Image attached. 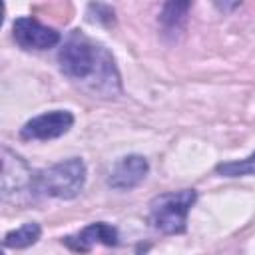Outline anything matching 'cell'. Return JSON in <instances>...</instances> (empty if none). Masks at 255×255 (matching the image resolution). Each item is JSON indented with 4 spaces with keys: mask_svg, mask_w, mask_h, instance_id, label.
<instances>
[{
    "mask_svg": "<svg viewBox=\"0 0 255 255\" xmlns=\"http://www.w3.org/2000/svg\"><path fill=\"white\" fill-rule=\"evenodd\" d=\"M60 70L72 80H86V78H100V82H116L112 80L114 64L112 58L100 48L94 46L88 38L74 34L66 40L58 54Z\"/></svg>",
    "mask_w": 255,
    "mask_h": 255,
    "instance_id": "1",
    "label": "cell"
},
{
    "mask_svg": "<svg viewBox=\"0 0 255 255\" xmlns=\"http://www.w3.org/2000/svg\"><path fill=\"white\" fill-rule=\"evenodd\" d=\"M84 183H86V165L78 157L56 163L34 177V187L38 191L58 199L76 197L82 191Z\"/></svg>",
    "mask_w": 255,
    "mask_h": 255,
    "instance_id": "2",
    "label": "cell"
},
{
    "mask_svg": "<svg viewBox=\"0 0 255 255\" xmlns=\"http://www.w3.org/2000/svg\"><path fill=\"white\" fill-rule=\"evenodd\" d=\"M195 191H171L155 197L149 205V221L155 229L163 233H183L187 223V213L195 203Z\"/></svg>",
    "mask_w": 255,
    "mask_h": 255,
    "instance_id": "3",
    "label": "cell"
},
{
    "mask_svg": "<svg viewBox=\"0 0 255 255\" xmlns=\"http://www.w3.org/2000/svg\"><path fill=\"white\" fill-rule=\"evenodd\" d=\"M74 124V116L66 110H54L32 118L24 124L20 135L24 139H54L64 135Z\"/></svg>",
    "mask_w": 255,
    "mask_h": 255,
    "instance_id": "4",
    "label": "cell"
},
{
    "mask_svg": "<svg viewBox=\"0 0 255 255\" xmlns=\"http://www.w3.org/2000/svg\"><path fill=\"white\" fill-rule=\"evenodd\" d=\"M12 30H14V40L26 50H46L60 42V34L54 28H48L30 16L18 18Z\"/></svg>",
    "mask_w": 255,
    "mask_h": 255,
    "instance_id": "5",
    "label": "cell"
},
{
    "mask_svg": "<svg viewBox=\"0 0 255 255\" xmlns=\"http://www.w3.org/2000/svg\"><path fill=\"white\" fill-rule=\"evenodd\" d=\"M147 169H149V165H147L145 157L128 155L114 165V169L108 177V183L116 189H131L143 181V177L147 175Z\"/></svg>",
    "mask_w": 255,
    "mask_h": 255,
    "instance_id": "6",
    "label": "cell"
},
{
    "mask_svg": "<svg viewBox=\"0 0 255 255\" xmlns=\"http://www.w3.org/2000/svg\"><path fill=\"white\" fill-rule=\"evenodd\" d=\"M64 243L74 251H90L92 245L104 243V245H116L118 243V231L108 223H92L84 227L76 237H66Z\"/></svg>",
    "mask_w": 255,
    "mask_h": 255,
    "instance_id": "7",
    "label": "cell"
},
{
    "mask_svg": "<svg viewBox=\"0 0 255 255\" xmlns=\"http://www.w3.org/2000/svg\"><path fill=\"white\" fill-rule=\"evenodd\" d=\"M191 0H167L161 10V24L169 30H177L185 24L187 12H189Z\"/></svg>",
    "mask_w": 255,
    "mask_h": 255,
    "instance_id": "8",
    "label": "cell"
},
{
    "mask_svg": "<svg viewBox=\"0 0 255 255\" xmlns=\"http://www.w3.org/2000/svg\"><path fill=\"white\" fill-rule=\"evenodd\" d=\"M40 233H42V229H40L38 223H34V221L24 223L20 229L10 231L4 237V247H18V249L20 247H28V245H32V243H36L40 239Z\"/></svg>",
    "mask_w": 255,
    "mask_h": 255,
    "instance_id": "9",
    "label": "cell"
},
{
    "mask_svg": "<svg viewBox=\"0 0 255 255\" xmlns=\"http://www.w3.org/2000/svg\"><path fill=\"white\" fill-rule=\"evenodd\" d=\"M215 171L219 175L225 177H241V175H253L255 173V153H251L245 159L239 161H227V163H219L215 167Z\"/></svg>",
    "mask_w": 255,
    "mask_h": 255,
    "instance_id": "10",
    "label": "cell"
},
{
    "mask_svg": "<svg viewBox=\"0 0 255 255\" xmlns=\"http://www.w3.org/2000/svg\"><path fill=\"white\" fill-rule=\"evenodd\" d=\"M213 2L221 12H231L241 4V0H213Z\"/></svg>",
    "mask_w": 255,
    "mask_h": 255,
    "instance_id": "11",
    "label": "cell"
}]
</instances>
